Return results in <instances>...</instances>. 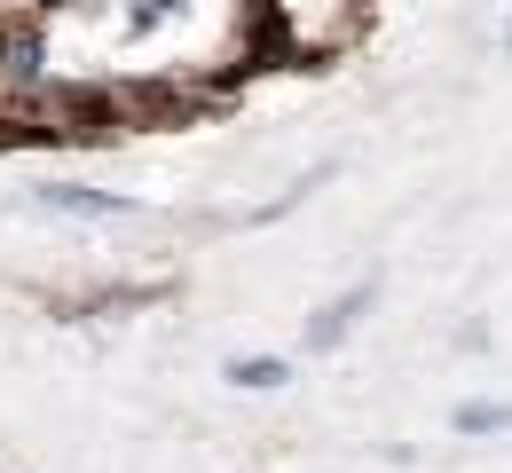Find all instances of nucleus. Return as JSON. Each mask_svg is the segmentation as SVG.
Instances as JSON below:
<instances>
[{
    "instance_id": "1",
    "label": "nucleus",
    "mask_w": 512,
    "mask_h": 473,
    "mask_svg": "<svg viewBox=\"0 0 512 473\" xmlns=\"http://www.w3.org/2000/svg\"><path fill=\"white\" fill-rule=\"evenodd\" d=\"M237 379H245V387H276L284 371H276V363H237Z\"/></svg>"
}]
</instances>
